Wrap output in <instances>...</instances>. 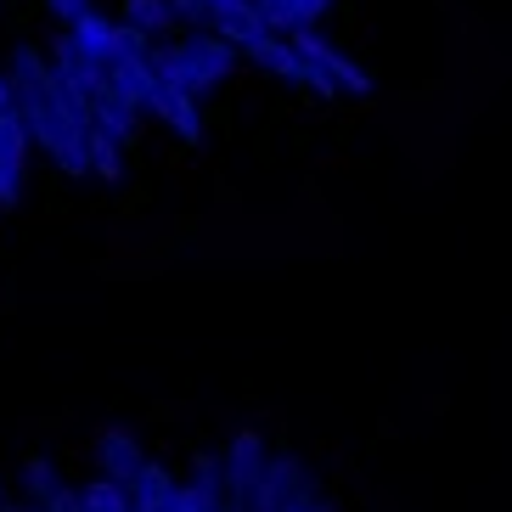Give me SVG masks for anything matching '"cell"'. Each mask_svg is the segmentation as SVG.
Here are the masks:
<instances>
[{
	"mask_svg": "<svg viewBox=\"0 0 512 512\" xmlns=\"http://www.w3.org/2000/svg\"><path fill=\"white\" fill-rule=\"evenodd\" d=\"M79 501H85V512H136L130 507V490L119 479H102V473L79 484Z\"/></svg>",
	"mask_w": 512,
	"mask_h": 512,
	"instance_id": "ac0fdd59",
	"label": "cell"
},
{
	"mask_svg": "<svg viewBox=\"0 0 512 512\" xmlns=\"http://www.w3.org/2000/svg\"><path fill=\"white\" fill-rule=\"evenodd\" d=\"M287 40H293L304 57L316 62V68L332 79V85H338V96H372V74H366V68L349 57V51H338L332 40H321L316 29H299V34H287Z\"/></svg>",
	"mask_w": 512,
	"mask_h": 512,
	"instance_id": "52a82bcc",
	"label": "cell"
},
{
	"mask_svg": "<svg viewBox=\"0 0 512 512\" xmlns=\"http://www.w3.org/2000/svg\"><path fill=\"white\" fill-rule=\"evenodd\" d=\"M6 107H12V79L0 74V113H6Z\"/></svg>",
	"mask_w": 512,
	"mask_h": 512,
	"instance_id": "7402d4cb",
	"label": "cell"
},
{
	"mask_svg": "<svg viewBox=\"0 0 512 512\" xmlns=\"http://www.w3.org/2000/svg\"><path fill=\"white\" fill-rule=\"evenodd\" d=\"M91 124H96V130H107L124 152L136 147V136H141V113H136V107H124V102H113V96H102V102L91 107Z\"/></svg>",
	"mask_w": 512,
	"mask_h": 512,
	"instance_id": "2e32d148",
	"label": "cell"
},
{
	"mask_svg": "<svg viewBox=\"0 0 512 512\" xmlns=\"http://www.w3.org/2000/svg\"><path fill=\"white\" fill-rule=\"evenodd\" d=\"M85 152H91V175L107 186H119L124 181V147L107 130H96V124H85Z\"/></svg>",
	"mask_w": 512,
	"mask_h": 512,
	"instance_id": "e0dca14e",
	"label": "cell"
},
{
	"mask_svg": "<svg viewBox=\"0 0 512 512\" xmlns=\"http://www.w3.org/2000/svg\"><path fill=\"white\" fill-rule=\"evenodd\" d=\"M0 512H34L29 501H0Z\"/></svg>",
	"mask_w": 512,
	"mask_h": 512,
	"instance_id": "603a6c76",
	"label": "cell"
},
{
	"mask_svg": "<svg viewBox=\"0 0 512 512\" xmlns=\"http://www.w3.org/2000/svg\"><path fill=\"white\" fill-rule=\"evenodd\" d=\"M91 451H96V473H102V479H119V484H130V473L147 462L141 434L136 428H124V422H102L96 439H91Z\"/></svg>",
	"mask_w": 512,
	"mask_h": 512,
	"instance_id": "9c48e42d",
	"label": "cell"
},
{
	"mask_svg": "<svg viewBox=\"0 0 512 512\" xmlns=\"http://www.w3.org/2000/svg\"><path fill=\"white\" fill-rule=\"evenodd\" d=\"M316 496H327L316 467L304 462L299 451H271L259 484L248 490V512H304Z\"/></svg>",
	"mask_w": 512,
	"mask_h": 512,
	"instance_id": "277c9868",
	"label": "cell"
},
{
	"mask_svg": "<svg viewBox=\"0 0 512 512\" xmlns=\"http://www.w3.org/2000/svg\"><path fill=\"white\" fill-rule=\"evenodd\" d=\"M203 6H209V12H214V6H226V0H203Z\"/></svg>",
	"mask_w": 512,
	"mask_h": 512,
	"instance_id": "cb8c5ba5",
	"label": "cell"
},
{
	"mask_svg": "<svg viewBox=\"0 0 512 512\" xmlns=\"http://www.w3.org/2000/svg\"><path fill=\"white\" fill-rule=\"evenodd\" d=\"M40 6H46V12L57 17L62 29H68V23H74V17H85V12H91L96 0H40Z\"/></svg>",
	"mask_w": 512,
	"mask_h": 512,
	"instance_id": "ffe728a7",
	"label": "cell"
},
{
	"mask_svg": "<svg viewBox=\"0 0 512 512\" xmlns=\"http://www.w3.org/2000/svg\"><path fill=\"white\" fill-rule=\"evenodd\" d=\"M57 496H62V473H57V462L51 456H23V479H17V501H29L34 512H51L57 507Z\"/></svg>",
	"mask_w": 512,
	"mask_h": 512,
	"instance_id": "4fadbf2b",
	"label": "cell"
},
{
	"mask_svg": "<svg viewBox=\"0 0 512 512\" xmlns=\"http://www.w3.org/2000/svg\"><path fill=\"white\" fill-rule=\"evenodd\" d=\"M304 512H344V507H338V501H332V496H316V501H310V507H304Z\"/></svg>",
	"mask_w": 512,
	"mask_h": 512,
	"instance_id": "44dd1931",
	"label": "cell"
},
{
	"mask_svg": "<svg viewBox=\"0 0 512 512\" xmlns=\"http://www.w3.org/2000/svg\"><path fill=\"white\" fill-rule=\"evenodd\" d=\"M62 34H68V46H74L85 62L107 68V62L119 57V46H124V34H130V29H124L119 17H107L102 6H91V12H85V17H74V23H68Z\"/></svg>",
	"mask_w": 512,
	"mask_h": 512,
	"instance_id": "30bf717a",
	"label": "cell"
},
{
	"mask_svg": "<svg viewBox=\"0 0 512 512\" xmlns=\"http://www.w3.org/2000/svg\"><path fill=\"white\" fill-rule=\"evenodd\" d=\"M327 12H332V0H271L259 17H265L271 34H299V29H316Z\"/></svg>",
	"mask_w": 512,
	"mask_h": 512,
	"instance_id": "5bb4252c",
	"label": "cell"
},
{
	"mask_svg": "<svg viewBox=\"0 0 512 512\" xmlns=\"http://www.w3.org/2000/svg\"><path fill=\"white\" fill-rule=\"evenodd\" d=\"M147 113L164 124L181 147H203V136H209V124H203V102H197V96H186V91H175V85H164V79H158V91H152Z\"/></svg>",
	"mask_w": 512,
	"mask_h": 512,
	"instance_id": "ba28073f",
	"label": "cell"
},
{
	"mask_svg": "<svg viewBox=\"0 0 512 512\" xmlns=\"http://www.w3.org/2000/svg\"><path fill=\"white\" fill-rule=\"evenodd\" d=\"M203 29H214L226 46L242 51L248 40H259V34H265V17H259L254 0H226V6H214V12H209V23H203Z\"/></svg>",
	"mask_w": 512,
	"mask_h": 512,
	"instance_id": "7c38bea8",
	"label": "cell"
},
{
	"mask_svg": "<svg viewBox=\"0 0 512 512\" xmlns=\"http://www.w3.org/2000/svg\"><path fill=\"white\" fill-rule=\"evenodd\" d=\"M214 462H220V484H226V512H248V490L259 484V473L271 462V439L242 422V428L226 434V445L214 451Z\"/></svg>",
	"mask_w": 512,
	"mask_h": 512,
	"instance_id": "5b68a950",
	"label": "cell"
},
{
	"mask_svg": "<svg viewBox=\"0 0 512 512\" xmlns=\"http://www.w3.org/2000/svg\"><path fill=\"white\" fill-rule=\"evenodd\" d=\"M169 17H175V29H203L209 23V6L203 0H169Z\"/></svg>",
	"mask_w": 512,
	"mask_h": 512,
	"instance_id": "d6986e66",
	"label": "cell"
},
{
	"mask_svg": "<svg viewBox=\"0 0 512 512\" xmlns=\"http://www.w3.org/2000/svg\"><path fill=\"white\" fill-rule=\"evenodd\" d=\"M152 68H158L164 85H175V91L203 102V96H214L237 74V46H226L214 29H186V34H169V40L152 46Z\"/></svg>",
	"mask_w": 512,
	"mask_h": 512,
	"instance_id": "7a4b0ae2",
	"label": "cell"
},
{
	"mask_svg": "<svg viewBox=\"0 0 512 512\" xmlns=\"http://www.w3.org/2000/svg\"><path fill=\"white\" fill-rule=\"evenodd\" d=\"M29 130L17 119V107L0 113V214H17L23 209V197H29Z\"/></svg>",
	"mask_w": 512,
	"mask_h": 512,
	"instance_id": "8992f818",
	"label": "cell"
},
{
	"mask_svg": "<svg viewBox=\"0 0 512 512\" xmlns=\"http://www.w3.org/2000/svg\"><path fill=\"white\" fill-rule=\"evenodd\" d=\"M175 473H169L164 462H141L136 473H130V484H124V490H130V507L136 512H169V501H175Z\"/></svg>",
	"mask_w": 512,
	"mask_h": 512,
	"instance_id": "8fae6325",
	"label": "cell"
},
{
	"mask_svg": "<svg viewBox=\"0 0 512 512\" xmlns=\"http://www.w3.org/2000/svg\"><path fill=\"white\" fill-rule=\"evenodd\" d=\"M6 79H12V107H17V119H23V130H29L34 152H46L68 181H85L91 175L85 113L62 96L57 74H51V57L40 46H17L12 62H6Z\"/></svg>",
	"mask_w": 512,
	"mask_h": 512,
	"instance_id": "6da1fadb",
	"label": "cell"
},
{
	"mask_svg": "<svg viewBox=\"0 0 512 512\" xmlns=\"http://www.w3.org/2000/svg\"><path fill=\"white\" fill-rule=\"evenodd\" d=\"M237 57L248 62V68H259L265 79L287 85V91H310V96H321V102H332V96H338V85H332V79L321 74L316 62L304 57V51L293 46L287 34H271V29H265L259 40H248V46H242Z\"/></svg>",
	"mask_w": 512,
	"mask_h": 512,
	"instance_id": "3957f363",
	"label": "cell"
},
{
	"mask_svg": "<svg viewBox=\"0 0 512 512\" xmlns=\"http://www.w3.org/2000/svg\"><path fill=\"white\" fill-rule=\"evenodd\" d=\"M119 23L130 34H141V40H169V29H175V17H169V0H124L119 6Z\"/></svg>",
	"mask_w": 512,
	"mask_h": 512,
	"instance_id": "9a60e30c",
	"label": "cell"
}]
</instances>
